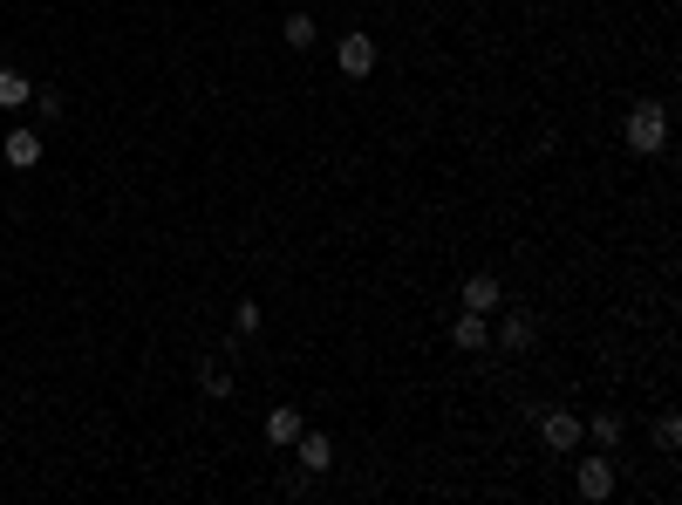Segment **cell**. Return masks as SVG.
Here are the masks:
<instances>
[{"mask_svg":"<svg viewBox=\"0 0 682 505\" xmlns=\"http://www.w3.org/2000/svg\"><path fill=\"white\" fill-rule=\"evenodd\" d=\"M621 137H628V151H642V157L662 151V144H669V110H662V103H635Z\"/></svg>","mask_w":682,"mask_h":505,"instance_id":"obj_1","label":"cell"},{"mask_svg":"<svg viewBox=\"0 0 682 505\" xmlns=\"http://www.w3.org/2000/svg\"><path fill=\"white\" fill-rule=\"evenodd\" d=\"M573 492H580L587 505H601L607 492H614V465H607V458H587V465L573 471Z\"/></svg>","mask_w":682,"mask_h":505,"instance_id":"obj_2","label":"cell"},{"mask_svg":"<svg viewBox=\"0 0 682 505\" xmlns=\"http://www.w3.org/2000/svg\"><path fill=\"white\" fill-rule=\"evenodd\" d=\"M580 437H587V430H580V417H573V410H553V417L539 424V444H546V451H573Z\"/></svg>","mask_w":682,"mask_h":505,"instance_id":"obj_3","label":"cell"},{"mask_svg":"<svg viewBox=\"0 0 682 505\" xmlns=\"http://www.w3.org/2000/svg\"><path fill=\"white\" fill-rule=\"evenodd\" d=\"M335 62H341V76H369V69H376V41L369 35H341Z\"/></svg>","mask_w":682,"mask_h":505,"instance_id":"obj_4","label":"cell"},{"mask_svg":"<svg viewBox=\"0 0 682 505\" xmlns=\"http://www.w3.org/2000/svg\"><path fill=\"white\" fill-rule=\"evenodd\" d=\"M294 458H301V471H314V478L335 465V451H328V437H321V430H301V437H294Z\"/></svg>","mask_w":682,"mask_h":505,"instance_id":"obj_5","label":"cell"},{"mask_svg":"<svg viewBox=\"0 0 682 505\" xmlns=\"http://www.w3.org/2000/svg\"><path fill=\"white\" fill-rule=\"evenodd\" d=\"M451 342H457V349H464V355L492 349V328H485V314H471V308H464V321H457V328H451Z\"/></svg>","mask_w":682,"mask_h":505,"instance_id":"obj_6","label":"cell"},{"mask_svg":"<svg viewBox=\"0 0 682 505\" xmlns=\"http://www.w3.org/2000/svg\"><path fill=\"white\" fill-rule=\"evenodd\" d=\"M498 301H505V294H498L492 273H471V280H464V308H471V314H492Z\"/></svg>","mask_w":682,"mask_h":505,"instance_id":"obj_7","label":"cell"},{"mask_svg":"<svg viewBox=\"0 0 682 505\" xmlns=\"http://www.w3.org/2000/svg\"><path fill=\"white\" fill-rule=\"evenodd\" d=\"M7 164H14V171L41 164V137H35V130H7Z\"/></svg>","mask_w":682,"mask_h":505,"instance_id":"obj_8","label":"cell"},{"mask_svg":"<svg viewBox=\"0 0 682 505\" xmlns=\"http://www.w3.org/2000/svg\"><path fill=\"white\" fill-rule=\"evenodd\" d=\"M28 96H35V82L21 76V69H0V110H21Z\"/></svg>","mask_w":682,"mask_h":505,"instance_id":"obj_9","label":"cell"},{"mask_svg":"<svg viewBox=\"0 0 682 505\" xmlns=\"http://www.w3.org/2000/svg\"><path fill=\"white\" fill-rule=\"evenodd\" d=\"M301 437V410H273L266 417V444H294Z\"/></svg>","mask_w":682,"mask_h":505,"instance_id":"obj_10","label":"cell"},{"mask_svg":"<svg viewBox=\"0 0 682 505\" xmlns=\"http://www.w3.org/2000/svg\"><path fill=\"white\" fill-rule=\"evenodd\" d=\"M280 35H287V48H314V14H287Z\"/></svg>","mask_w":682,"mask_h":505,"instance_id":"obj_11","label":"cell"},{"mask_svg":"<svg viewBox=\"0 0 682 505\" xmlns=\"http://www.w3.org/2000/svg\"><path fill=\"white\" fill-rule=\"evenodd\" d=\"M505 349H526L532 342V314H505V335H498Z\"/></svg>","mask_w":682,"mask_h":505,"instance_id":"obj_12","label":"cell"},{"mask_svg":"<svg viewBox=\"0 0 682 505\" xmlns=\"http://www.w3.org/2000/svg\"><path fill=\"white\" fill-rule=\"evenodd\" d=\"M198 383H205V396H232V369L205 362V369H198Z\"/></svg>","mask_w":682,"mask_h":505,"instance_id":"obj_13","label":"cell"},{"mask_svg":"<svg viewBox=\"0 0 682 505\" xmlns=\"http://www.w3.org/2000/svg\"><path fill=\"white\" fill-rule=\"evenodd\" d=\"M655 451H682V424L676 417H655Z\"/></svg>","mask_w":682,"mask_h":505,"instance_id":"obj_14","label":"cell"},{"mask_svg":"<svg viewBox=\"0 0 682 505\" xmlns=\"http://www.w3.org/2000/svg\"><path fill=\"white\" fill-rule=\"evenodd\" d=\"M594 444H601V451H614V444H621V417H614V410H607V417H594Z\"/></svg>","mask_w":682,"mask_h":505,"instance_id":"obj_15","label":"cell"},{"mask_svg":"<svg viewBox=\"0 0 682 505\" xmlns=\"http://www.w3.org/2000/svg\"><path fill=\"white\" fill-rule=\"evenodd\" d=\"M28 103H35V110H41V123H55V117H62V89H35Z\"/></svg>","mask_w":682,"mask_h":505,"instance_id":"obj_16","label":"cell"},{"mask_svg":"<svg viewBox=\"0 0 682 505\" xmlns=\"http://www.w3.org/2000/svg\"><path fill=\"white\" fill-rule=\"evenodd\" d=\"M232 321H239V335H253V328H260V301H239V314H232Z\"/></svg>","mask_w":682,"mask_h":505,"instance_id":"obj_17","label":"cell"}]
</instances>
